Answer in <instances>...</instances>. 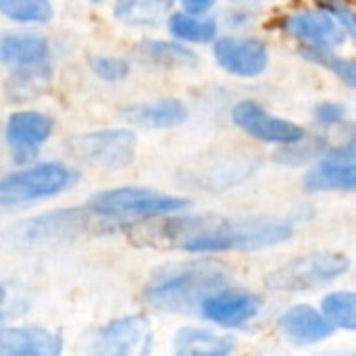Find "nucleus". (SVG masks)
<instances>
[{"instance_id": "nucleus-1", "label": "nucleus", "mask_w": 356, "mask_h": 356, "mask_svg": "<svg viewBox=\"0 0 356 356\" xmlns=\"http://www.w3.org/2000/svg\"><path fill=\"white\" fill-rule=\"evenodd\" d=\"M294 234L288 221L275 217H179L163 223H150L136 234L146 244L161 248H179L186 252H227V250H261L284 244Z\"/></svg>"}, {"instance_id": "nucleus-2", "label": "nucleus", "mask_w": 356, "mask_h": 356, "mask_svg": "<svg viewBox=\"0 0 356 356\" xmlns=\"http://www.w3.org/2000/svg\"><path fill=\"white\" fill-rule=\"evenodd\" d=\"M229 273L213 261L177 263L154 271L144 288V300L167 313H190L215 292L223 290Z\"/></svg>"}, {"instance_id": "nucleus-3", "label": "nucleus", "mask_w": 356, "mask_h": 356, "mask_svg": "<svg viewBox=\"0 0 356 356\" xmlns=\"http://www.w3.org/2000/svg\"><path fill=\"white\" fill-rule=\"evenodd\" d=\"M88 207L100 217L125 221L129 217L154 219V217L179 213L190 207V200L161 194L146 188H115L94 194Z\"/></svg>"}, {"instance_id": "nucleus-4", "label": "nucleus", "mask_w": 356, "mask_h": 356, "mask_svg": "<svg viewBox=\"0 0 356 356\" xmlns=\"http://www.w3.org/2000/svg\"><path fill=\"white\" fill-rule=\"evenodd\" d=\"M350 269V261L338 252H311L273 269L265 284L275 292H309L332 284Z\"/></svg>"}, {"instance_id": "nucleus-5", "label": "nucleus", "mask_w": 356, "mask_h": 356, "mask_svg": "<svg viewBox=\"0 0 356 356\" xmlns=\"http://www.w3.org/2000/svg\"><path fill=\"white\" fill-rule=\"evenodd\" d=\"M73 181L75 173L60 163H42L8 173L0 179V207H19L56 196Z\"/></svg>"}, {"instance_id": "nucleus-6", "label": "nucleus", "mask_w": 356, "mask_h": 356, "mask_svg": "<svg viewBox=\"0 0 356 356\" xmlns=\"http://www.w3.org/2000/svg\"><path fill=\"white\" fill-rule=\"evenodd\" d=\"M67 150L94 167L123 169L136 156V136L129 129H100L71 138Z\"/></svg>"}, {"instance_id": "nucleus-7", "label": "nucleus", "mask_w": 356, "mask_h": 356, "mask_svg": "<svg viewBox=\"0 0 356 356\" xmlns=\"http://www.w3.org/2000/svg\"><path fill=\"white\" fill-rule=\"evenodd\" d=\"M152 325L144 315L111 321L96 338L94 353L104 356H144L152 350Z\"/></svg>"}, {"instance_id": "nucleus-8", "label": "nucleus", "mask_w": 356, "mask_h": 356, "mask_svg": "<svg viewBox=\"0 0 356 356\" xmlns=\"http://www.w3.org/2000/svg\"><path fill=\"white\" fill-rule=\"evenodd\" d=\"M232 119L242 131H246L254 140L269 142V144H282V146L296 144L307 136L305 127H300V125H296V123H292L288 119L269 115L254 100L238 102L234 106V111H232Z\"/></svg>"}, {"instance_id": "nucleus-9", "label": "nucleus", "mask_w": 356, "mask_h": 356, "mask_svg": "<svg viewBox=\"0 0 356 356\" xmlns=\"http://www.w3.org/2000/svg\"><path fill=\"white\" fill-rule=\"evenodd\" d=\"M215 60L232 75L257 77L269 65V50L257 38H221L213 46Z\"/></svg>"}, {"instance_id": "nucleus-10", "label": "nucleus", "mask_w": 356, "mask_h": 356, "mask_svg": "<svg viewBox=\"0 0 356 356\" xmlns=\"http://www.w3.org/2000/svg\"><path fill=\"white\" fill-rule=\"evenodd\" d=\"M52 134V119L38 111H17L6 123V142L15 154V161H31L40 146Z\"/></svg>"}, {"instance_id": "nucleus-11", "label": "nucleus", "mask_w": 356, "mask_h": 356, "mask_svg": "<svg viewBox=\"0 0 356 356\" xmlns=\"http://www.w3.org/2000/svg\"><path fill=\"white\" fill-rule=\"evenodd\" d=\"M259 311H261L259 296L242 290H229V288L215 292L200 307L202 317L221 327H240L250 319H254Z\"/></svg>"}, {"instance_id": "nucleus-12", "label": "nucleus", "mask_w": 356, "mask_h": 356, "mask_svg": "<svg viewBox=\"0 0 356 356\" xmlns=\"http://www.w3.org/2000/svg\"><path fill=\"white\" fill-rule=\"evenodd\" d=\"M63 353V338L50 330L21 325L0 330L2 356H58Z\"/></svg>"}, {"instance_id": "nucleus-13", "label": "nucleus", "mask_w": 356, "mask_h": 356, "mask_svg": "<svg viewBox=\"0 0 356 356\" xmlns=\"http://www.w3.org/2000/svg\"><path fill=\"white\" fill-rule=\"evenodd\" d=\"M282 27L294 35L300 38L305 42H311V46L317 48H334L338 44H342L344 40V31L342 25H338L332 15H325L321 10H309V13H298L288 17Z\"/></svg>"}, {"instance_id": "nucleus-14", "label": "nucleus", "mask_w": 356, "mask_h": 356, "mask_svg": "<svg viewBox=\"0 0 356 356\" xmlns=\"http://www.w3.org/2000/svg\"><path fill=\"white\" fill-rule=\"evenodd\" d=\"M280 330L294 344H315L334 334V325L327 317L309 305H298L286 311L280 319Z\"/></svg>"}, {"instance_id": "nucleus-15", "label": "nucleus", "mask_w": 356, "mask_h": 356, "mask_svg": "<svg viewBox=\"0 0 356 356\" xmlns=\"http://www.w3.org/2000/svg\"><path fill=\"white\" fill-rule=\"evenodd\" d=\"M92 209L88 207L83 209H71V211H56V213H48L42 215L33 221H29L25 236L29 240H48V238H73L81 232H86V227L98 223L92 221Z\"/></svg>"}, {"instance_id": "nucleus-16", "label": "nucleus", "mask_w": 356, "mask_h": 356, "mask_svg": "<svg viewBox=\"0 0 356 356\" xmlns=\"http://www.w3.org/2000/svg\"><path fill=\"white\" fill-rule=\"evenodd\" d=\"M121 117L127 123H134L138 127L146 129H167L177 127L188 119V108L181 100H156L146 104H131L121 111Z\"/></svg>"}, {"instance_id": "nucleus-17", "label": "nucleus", "mask_w": 356, "mask_h": 356, "mask_svg": "<svg viewBox=\"0 0 356 356\" xmlns=\"http://www.w3.org/2000/svg\"><path fill=\"white\" fill-rule=\"evenodd\" d=\"M173 348L181 356H225L236 348V342L202 327H184L175 334Z\"/></svg>"}, {"instance_id": "nucleus-18", "label": "nucleus", "mask_w": 356, "mask_h": 356, "mask_svg": "<svg viewBox=\"0 0 356 356\" xmlns=\"http://www.w3.org/2000/svg\"><path fill=\"white\" fill-rule=\"evenodd\" d=\"M48 52V42L35 33H6L0 38V63L13 67L44 63Z\"/></svg>"}, {"instance_id": "nucleus-19", "label": "nucleus", "mask_w": 356, "mask_h": 356, "mask_svg": "<svg viewBox=\"0 0 356 356\" xmlns=\"http://www.w3.org/2000/svg\"><path fill=\"white\" fill-rule=\"evenodd\" d=\"M305 186L313 192H356V163L325 161L305 175Z\"/></svg>"}, {"instance_id": "nucleus-20", "label": "nucleus", "mask_w": 356, "mask_h": 356, "mask_svg": "<svg viewBox=\"0 0 356 356\" xmlns=\"http://www.w3.org/2000/svg\"><path fill=\"white\" fill-rule=\"evenodd\" d=\"M50 81V67L46 63L17 67L6 83V94L15 102L33 100L40 96Z\"/></svg>"}, {"instance_id": "nucleus-21", "label": "nucleus", "mask_w": 356, "mask_h": 356, "mask_svg": "<svg viewBox=\"0 0 356 356\" xmlns=\"http://www.w3.org/2000/svg\"><path fill=\"white\" fill-rule=\"evenodd\" d=\"M169 31L184 42H209L217 35V23L194 13H173L169 17Z\"/></svg>"}, {"instance_id": "nucleus-22", "label": "nucleus", "mask_w": 356, "mask_h": 356, "mask_svg": "<svg viewBox=\"0 0 356 356\" xmlns=\"http://www.w3.org/2000/svg\"><path fill=\"white\" fill-rule=\"evenodd\" d=\"M321 309L334 327L356 332V292L350 290L332 292L323 298Z\"/></svg>"}, {"instance_id": "nucleus-23", "label": "nucleus", "mask_w": 356, "mask_h": 356, "mask_svg": "<svg viewBox=\"0 0 356 356\" xmlns=\"http://www.w3.org/2000/svg\"><path fill=\"white\" fill-rule=\"evenodd\" d=\"M142 50L150 60H154L156 65H163V67H190L196 63V54L177 42L146 40L142 44Z\"/></svg>"}, {"instance_id": "nucleus-24", "label": "nucleus", "mask_w": 356, "mask_h": 356, "mask_svg": "<svg viewBox=\"0 0 356 356\" xmlns=\"http://www.w3.org/2000/svg\"><path fill=\"white\" fill-rule=\"evenodd\" d=\"M300 54L315 63V65H321L325 69H330L336 77H340L346 86L355 88L356 90V60L353 58H342L338 54H334L330 48H317V46H309V48H302Z\"/></svg>"}, {"instance_id": "nucleus-25", "label": "nucleus", "mask_w": 356, "mask_h": 356, "mask_svg": "<svg viewBox=\"0 0 356 356\" xmlns=\"http://www.w3.org/2000/svg\"><path fill=\"white\" fill-rule=\"evenodd\" d=\"M0 13L19 23H46L52 19L50 0H0Z\"/></svg>"}, {"instance_id": "nucleus-26", "label": "nucleus", "mask_w": 356, "mask_h": 356, "mask_svg": "<svg viewBox=\"0 0 356 356\" xmlns=\"http://www.w3.org/2000/svg\"><path fill=\"white\" fill-rule=\"evenodd\" d=\"M327 152V140L323 138H313V140H307V136L296 142V144H286L282 150L275 152V161L282 163V165H305L317 156H323Z\"/></svg>"}, {"instance_id": "nucleus-27", "label": "nucleus", "mask_w": 356, "mask_h": 356, "mask_svg": "<svg viewBox=\"0 0 356 356\" xmlns=\"http://www.w3.org/2000/svg\"><path fill=\"white\" fill-rule=\"evenodd\" d=\"M90 69L104 81H121L129 75V63L117 56H92Z\"/></svg>"}, {"instance_id": "nucleus-28", "label": "nucleus", "mask_w": 356, "mask_h": 356, "mask_svg": "<svg viewBox=\"0 0 356 356\" xmlns=\"http://www.w3.org/2000/svg\"><path fill=\"white\" fill-rule=\"evenodd\" d=\"M319 4H321L323 10H327L330 15H334L340 21V25L356 40V13L350 6H346L340 0H319Z\"/></svg>"}, {"instance_id": "nucleus-29", "label": "nucleus", "mask_w": 356, "mask_h": 356, "mask_svg": "<svg viewBox=\"0 0 356 356\" xmlns=\"http://www.w3.org/2000/svg\"><path fill=\"white\" fill-rule=\"evenodd\" d=\"M315 117L321 125L325 127H332V125H338L344 121L346 117V111L342 104H336V102H323L315 108Z\"/></svg>"}, {"instance_id": "nucleus-30", "label": "nucleus", "mask_w": 356, "mask_h": 356, "mask_svg": "<svg viewBox=\"0 0 356 356\" xmlns=\"http://www.w3.org/2000/svg\"><path fill=\"white\" fill-rule=\"evenodd\" d=\"M356 156V127L350 129V134L346 136L344 144L336 146L330 150V161H348Z\"/></svg>"}, {"instance_id": "nucleus-31", "label": "nucleus", "mask_w": 356, "mask_h": 356, "mask_svg": "<svg viewBox=\"0 0 356 356\" xmlns=\"http://www.w3.org/2000/svg\"><path fill=\"white\" fill-rule=\"evenodd\" d=\"M179 2L184 4V8L188 13H194V15H202L204 10H209L215 4V0H179Z\"/></svg>"}, {"instance_id": "nucleus-32", "label": "nucleus", "mask_w": 356, "mask_h": 356, "mask_svg": "<svg viewBox=\"0 0 356 356\" xmlns=\"http://www.w3.org/2000/svg\"><path fill=\"white\" fill-rule=\"evenodd\" d=\"M4 300H6V292H4V288H0V307L4 305Z\"/></svg>"}, {"instance_id": "nucleus-33", "label": "nucleus", "mask_w": 356, "mask_h": 356, "mask_svg": "<svg viewBox=\"0 0 356 356\" xmlns=\"http://www.w3.org/2000/svg\"><path fill=\"white\" fill-rule=\"evenodd\" d=\"M2 319H4V313H2V311H0V321H2Z\"/></svg>"}, {"instance_id": "nucleus-34", "label": "nucleus", "mask_w": 356, "mask_h": 356, "mask_svg": "<svg viewBox=\"0 0 356 356\" xmlns=\"http://www.w3.org/2000/svg\"><path fill=\"white\" fill-rule=\"evenodd\" d=\"M92 2H104V0H92Z\"/></svg>"}]
</instances>
